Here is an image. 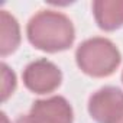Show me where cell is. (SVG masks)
Returning a JSON list of instances; mask_svg holds the SVG:
<instances>
[{
	"mask_svg": "<svg viewBox=\"0 0 123 123\" xmlns=\"http://www.w3.org/2000/svg\"><path fill=\"white\" fill-rule=\"evenodd\" d=\"M29 42L43 52L68 49L75 39V29L68 16L55 10H41L31 18L26 26Z\"/></svg>",
	"mask_w": 123,
	"mask_h": 123,
	"instance_id": "6da1fadb",
	"label": "cell"
},
{
	"mask_svg": "<svg viewBox=\"0 0 123 123\" xmlns=\"http://www.w3.org/2000/svg\"><path fill=\"white\" fill-rule=\"evenodd\" d=\"M78 68L94 78L111 75L122 62V55L117 46L107 38H90L78 45L75 51Z\"/></svg>",
	"mask_w": 123,
	"mask_h": 123,
	"instance_id": "7a4b0ae2",
	"label": "cell"
},
{
	"mask_svg": "<svg viewBox=\"0 0 123 123\" xmlns=\"http://www.w3.org/2000/svg\"><path fill=\"white\" fill-rule=\"evenodd\" d=\"M23 84L35 94H48L55 91L62 81L61 70L46 58L32 61L23 70Z\"/></svg>",
	"mask_w": 123,
	"mask_h": 123,
	"instance_id": "3957f363",
	"label": "cell"
},
{
	"mask_svg": "<svg viewBox=\"0 0 123 123\" xmlns=\"http://www.w3.org/2000/svg\"><path fill=\"white\" fill-rule=\"evenodd\" d=\"M123 111V91L117 87H103L88 100V113L97 123H113Z\"/></svg>",
	"mask_w": 123,
	"mask_h": 123,
	"instance_id": "277c9868",
	"label": "cell"
},
{
	"mask_svg": "<svg viewBox=\"0 0 123 123\" xmlns=\"http://www.w3.org/2000/svg\"><path fill=\"white\" fill-rule=\"evenodd\" d=\"M29 113L42 116L54 123H73V120H74L73 107L61 96H54L49 98L36 100L32 104Z\"/></svg>",
	"mask_w": 123,
	"mask_h": 123,
	"instance_id": "5b68a950",
	"label": "cell"
},
{
	"mask_svg": "<svg viewBox=\"0 0 123 123\" xmlns=\"http://www.w3.org/2000/svg\"><path fill=\"white\" fill-rule=\"evenodd\" d=\"M94 19L106 32L123 26V0H96L93 2Z\"/></svg>",
	"mask_w": 123,
	"mask_h": 123,
	"instance_id": "8992f818",
	"label": "cell"
},
{
	"mask_svg": "<svg viewBox=\"0 0 123 123\" xmlns=\"http://www.w3.org/2000/svg\"><path fill=\"white\" fill-rule=\"evenodd\" d=\"M20 43V28L15 16L7 10L0 13V55L13 54Z\"/></svg>",
	"mask_w": 123,
	"mask_h": 123,
	"instance_id": "52a82bcc",
	"label": "cell"
},
{
	"mask_svg": "<svg viewBox=\"0 0 123 123\" xmlns=\"http://www.w3.org/2000/svg\"><path fill=\"white\" fill-rule=\"evenodd\" d=\"M15 88H16V75L3 62L2 64V100L6 101L9 96L13 94Z\"/></svg>",
	"mask_w": 123,
	"mask_h": 123,
	"instance_id": "ba28073f",
	"label": "cell"
},
{
	"mask_svg": "<svg viewBox=\"0 0 123 123\" xmlns=\"http://www.w3.org/2000/svg\"><path fill=\"white\" fill-rule=\"evenodd\" d=\"M16 123H54L42 116H38V114H33V113H29V114H22L18 117Z\"/></svg>",
	"mask_w": 123,
	"mask_h": 123,
	"instance_id": "9c48e42d",
	"label": "cell"
},
{
	"mask_svg": "<svg viewBox=\"0 0 123 123\" xmlns=\"http://www.w3.org/2000/svg\"><path fill=\"white\" fill-rule=\"evenodd\" d=\"M113 123H123V111L120 113V116H119V117H117V119H116Z\"/></svg>",
	"mask_w": 123,
	"mask_h": 123,
	"instance_id": "30bf717a",
	"label": "cell"
},
{
	"mask_svg": "<svg viewBox=\"0 0 123 123\" xmlns=\"http://www.w3.org/2000/svg\"><path fill=\"white\" fill-rule=\"evenodd\" d=\"M2 123H9V120H7V117H6L5 113H2Z\"/></svg>",
	"mask_w": 123,
	"mask_h": 123,
	"instance_id": "8fae6325",
	"label": "cell"
},
{
	"mask_svg": "<svg viewBox=\"0 0 123 123\" xmlns=\"http://www.w3.org/2000/svg\"><path fill=\"white\" fill-rule=\"evenodd\" d=\"M122 81H123V73H122Z\"/></svg>",
	"mask_w": 123,
	"mask_h": 123,
	"instance_id": "7c38bea8",
	"label": "cell"
}]
</instances>
